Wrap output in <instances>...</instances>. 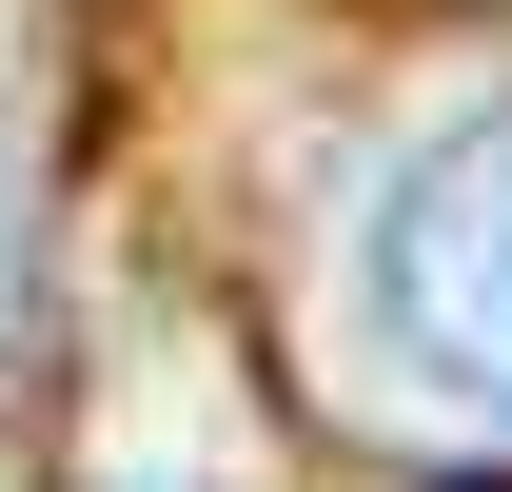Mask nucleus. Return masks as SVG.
<instances>
[{"label": "nucleus", "mask_w": 512, "mask_h": 492, "mask_svg": "<svg viewBox=\"0 0 512 492\" xmlns=\"http://www.w3.org/2000/svg\"><path fill=\"white\" fill-rule=\"evenodd\" d=\"M20 296H40V217H20V119H0V355H20Z\"/></svg>", "instance_id": "obj_2"}, {"label": "nucleus", "mask_w": 512, "mask_h": 492, "mask_svg": "<svg viewBox=\"0 0 512 492\" xmlns=\"http://www.w3.org/2000/svg\"><path fill=\"white\" fill-rule=\"evenodd\" d=\"M375 315H394V355L434 374V394H473V414L512 433V99H473V119H434L394 158V197H375Z\"/></svg>", "instance_id": "obj_1"}]
</instances>
